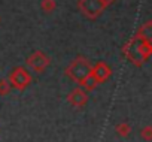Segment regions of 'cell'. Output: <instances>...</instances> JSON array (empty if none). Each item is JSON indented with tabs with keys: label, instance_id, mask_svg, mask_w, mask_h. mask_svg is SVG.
I'll list each match as a JSON object with an SVG mask.
<instances>
[{
	"label": "cell",
	"instance_id": "5bb4252c",
	"mask_svg": "<svg viewBox=\"0 0 152 142\" xmlns=\"http://www.w3.org/2000/svg\"><path fill=\"white\" fill-rule=\"evenodd\" d=\"M102 2H103L106 6H110V5H113V3L116 2V0H102Z\"/></svg>",
	"mask_w": 152,
	"mask_h": 142
},
{
	"label": "cell",
	"instance_id": "4fadbf2b",
	"mask_svg": "<svg viewBox=\"0 0 152 142\" xmlns=\"http://www.w3.org/2000/svg\"><path fill=\"white\" fill-rule=\"evenodd\" d=\"M140 136H142L146 142L152 141V127H151V126H146V127L140 132Z\"/></svg>",
	"mask_w": 152,
	"mask_h": 142
},
{
	"label": "cell",
	"instance_id": "5b68a950",
	"mask_svg": "<svg viewBox=\"0 0 152 142\" xmlns=\"http://www.w3.org/2000/svg\"><path fill=\"white\" fill-rule=\"evenodd\" d=\"M26 63H27V67L30 70H33V72H36V74H42L43 70L51 64V58L43 51H34L33 54L28 55Z\"/></svg>",
	"mask_w": 152,
	"mask_h": 142
},
{
	"label": "cell",
	"instance_id": "7a4b0ae2",
	"mask_svg": "<svg viewBox=\"0 0 152 142\" xmlns=\"http://www.w3.org/2000/svg\"><path fill=\"white\" fill-rule=\"evenodd\" d=\"M91 63L84 58V57H78V58H75L67 67H66V75L73 79L75 82H78L81 84L90 74H91Z\"/></svg>",
	"mask_w": 152,
	"mask_h": 142
},
{
	"label": "cell",
	"instance_id": "30bf717a",
	"mask_svg": "<svg viewBox=\"0 0 152 142\" xmlns=\"http://www.w3.org/2000/svg\"><path fill=\"white\" fill-rule=\"evenodd\" d=\"M55 8H57V2H55V0H42V2H40V9L43 12H46V14L54 12Z\"/></svg>",
	"mask_w": 152,
	"mask_h": 142
},
{
	"label": "cell",
	"instance_id": "3957f363",
	"mask_svg": "<svg viewBox=\"0 0 152 142\" xmlns=\"http://www.w3.org/2000/svg\"><path fill=\"white\" fill-rule=\"evenodd\" d=\"M107 6L102 0H78V9L79 12L87 17L88 20H97Z\"/></svg>",
	"mask_w": 152,
	"mask_h": 142
},
{
	"label": "cell",
	"instance_id": "52a82bcc",
	"mask_svg": "<svg viewBox=\"0 0 152 142\" xmlns=\"http://www.w3.org/2000/svg\"><path fill=\"white\" fill-rule=\"evenodd\" d=\"M67 102L70 105H73L75 108H82L87 105L88 102V93L82 88V87H78V88H73L69 96H67Z\"/></svg>",
	"mask_w": 152,
	"mask_h": 142
},
{
	"label": "cell",
	"instance_id": "8fae6325",
	"mask_svg": "<svg viewBox=\"0 0 152 142\" xmlns=\"http://www.w3.org/2000/svg\"><path fill=\"white\" fill-rule=\"evenodd\" d=\"M115 130H116V133H118L119 136L125 138V136H128V135H130L131 127H130V124H128V123H119V124H116Z\"/></svg>",
	"mask_w": 152,
	"mask_h": 142
},
{
	"label": "cell",
	"instance_id": "277c9868",
	"mask_svg": "<svg viewBox=\"0 0 152 142\" xmlns=\"http://www.w3.org/2000/svg\"><path fill=\"white\" fill-rule=\"evenodd\" d=\"M8 81H9L11 87H14V88L18 90V91H23V90H26V88L30 85V82H31V75L28 74V70H27L26 67L18 66V67H15L12 72H11Z\"/></svg>",
	"mask_w": 152,
	"mask_h": 142
},
{
	"label": "cell",
	"instance_id": "7c38bea8",
	"mask_svg": "<svg viewBox=\"0 0 152 142\" xmlns=\"http://www.w3.org/2000/svg\"><path fill=\"white\" fill-rule=\"evenodd\" d=\"M11 84L8 79H0V96H6L11 93Z\"/></svg>",
	"mask_w": 152,
	"mask_h": 142
},
{
	"label": "cell",
	"instance_id": "6da1fadb",
	"mask_svg": "<svg viewBox=\"0 0 152 142\" xmlns=\"http://www.w3.org/2000/svg\"><path fill=\"white\" fill-rule=\"evenodd\" d=\"M127 60H130L134 66H142L152 54V42L151 39L133 36L122 49Z\"/></svg>",
	"mask_w": 152,
	"mask_h": 142
},
{
	"label": "cell",
	"instance_id": "9c48e42d",
	"mask_svg": "<svg viewBox=\"0 0 152 142\" xmlns=\"http://www.w3.org/2000/svg\"><path fill=\"white\" fill-rule=\"evenodd\" d=\"M97 85H99V82L96 81V78L90 74L82 82H81V87L85 90V91H91V90H94V88H97Z\"/></svg>",
	"mask_w": 152,
	"mask_h": 142
},
{
	"label": "cell",
	"instance_id": "8992f818",
	"mask_svg": "<svg viewBox=\"0 0 152 142\" xmlns=\"http://www.w3.org/2000/svg\"><path fill=\"white\" fill-rule=\"evenodd\" d=\"M91 75L96 78V81H97L99 84H102V82H104V81H107V79L110 78L112 69H110V66H109L107 63L99 61V63H96V64L91 67Z\"/></svg>",
	"mask_w": 152,
	"mask_h": 142
},
{
	"label": "cell",
	"instance_id": "ba28073f",
	"mask_svg": "<svg viewBox=\"0 0 152 142\" xmlns=\"http://www.w3.org/2000/svg\"><path fill=\"white\" fill-rule=\"evenodd\" d=\"M137 36H140V38H146V39H151V36H152V21H146L139 30H137V33H136Z\"/></svg>",
	"mask_w": 152,
	"mask_h": 142
}]
</instances>
